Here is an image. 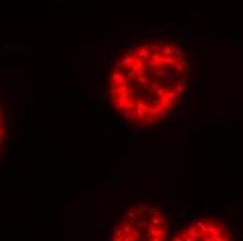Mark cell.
Here are the masks:
<instances>
[{
  "mask_svg": "<svg viewBox=\"0 0 243 241\" xmlns=\"http://www.w3.org/2000/svg\"><path fill=\"white\" fill-rule=\"evenodd\" d=\"M189 61L179 45L168 41L129 48L109 76V100L134 126H152L180 105L187 91Z\"/></svg>",
  "mask_w": 243,
  "mask_h": 241,
  "instance_id": "1",
  "label": "cell"
},
{
  "mask_svg": "<svg viewBox=\"0 0 243 241\" xmlns=\"http://www.w3.org/2000/svg\"><path fill=\"white\" fill-rule=\"evenodd\" d=\"M169 222L158 209L136 205L115 224L110 241H168Z\"/></svg>",
  "mask_w": 243,
  "mask_h": 241,
  "instance_id": "2",
  "label": "cell"
},
{
  "mask_svg": "<svg viewBox=\"0 0 243 241\" xmlns=\"http://www.w3.org/2000/svg\"><path fill=\"white\" fill-rule=\"evenodd\" d=\"M172 241H231L228 229L213 219L197 220L189 227L180 230Z\"/></svg>",
  "mask_w": 243,
  "mask_h": 241,
  "instance_id": "3",
  "label": "cell"
},
{
  "mask_svg": "<svg viewBox=\"0 0 243 241\" xmlns=\"http://www.w3.org/2000/svg\"><path fill=\"white\" fill-rule=\"evenodd\" d=\"M6 110H4L3 105L0 102V155L3 152V146L6 144L7 138V117H6Z\"/></svg>",
  "mask_w": 243,
  "mask_h": 241,
  "instance_id": "4",
  "label": "cell"
}]
</instances>
